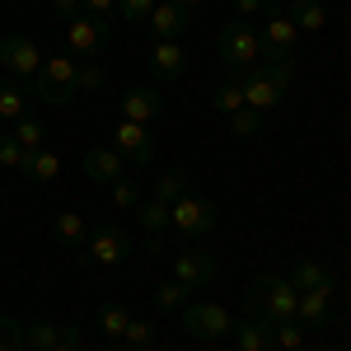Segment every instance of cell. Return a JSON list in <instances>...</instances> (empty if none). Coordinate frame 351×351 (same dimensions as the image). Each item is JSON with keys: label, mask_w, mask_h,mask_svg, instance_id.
Masks as SVG:
<instances>
[{"label": "cell", "mask_w": 351, "mask_h": 351, "mask_svg": "<svg viewBox=\"0 0 351 351\" xmlns=\"http://www.w3.org/2000/svg\"><path fill=\"white\" fill-rule=\"evenodd\" d=\"M291 80H295V56H291V61H271V66H248V71H239L243 104L267 117V112L286 99Z\"/></svg>", "instance_id": "6da1fadb"}, {"label": "cell", "mask_w": 351, "mask_h": 351, "mask_svg": "<svg viewBox=\"0 0 351 351\" xmlns=\"http://www.w3.org/2000/svg\"><path fill=\"white\" fill-rule=\"evenodd\" d=\"M300 309V291L291 286V276H263L248 291V319H267V324H286Z\"/></svg>", "instance_id": "7a4b0ae2"}, {"label": "cell", "mask_w": 351, "mask_h": 351, "mask_svg": "<svg viewBox=\"0 0 351 351\" xmlns=\"http://www.w3.org/2000/svg\"><path fill=\"white\" fill-rule=\"evenodd\" d=\"M75 89H80V66L71 56H47L43 71H38V80H33V94L43 104H56V108H66L75 99Z\"/></svg>", "instance_id": "3957f363"}, {"label": "cell", "mask_w": 351, "mask_h": 351, "mask_svg": "<svg viewBox=\"0 0 351 351\" xmlns=\"http://www.w3.org/2000/svg\"><path fill=\"white\" fill-rule=\"evenodd\" d=\"M216 47H220V61L234 66V71H248V66L263 61V38H258V28L248 24V19H230V24L220 28Z\"/></svg>", "instance_id": "277c9868"}, {"label": "cell", "mask_w": 351, "mask_h": 351, "mask_svg": "<svg viewBox=\"0 0 351 351\" xmlns=\"http://www.w3.org/2000/svg\"><path fill=\"white\" fill-rule=\"evenodd\" d=\"M169 230L173 234H183V239H206L211 230H216V206L206 202V197H178L173 206H169Z\"/></svg>", "instance_id": "5b68a950"}, {"label": "cell", "mask_w": 351, "mask_h": 351, "mask_svg": "<svg viewBox=\"0 0 351 351\" xmlns=\"http://www.w3.org/2000/svg\"><path fill=\"white\" fill-rule=\"evenodd\" d=\"M0 66H5V75L10 80H38V71H43V52H38V43L24 38V33H5L0 38Z\"/></svg>", "instance_id": "8992f818"}, {"label": "cell", "mask_w": 351, "mask_h": 351, "mask_svg": "<svg viewBox=\"0 0 351 351\" xmlns=\"http://www.w3.org/2000/svg\"><path fill=\"white\" fill-rule=\"evenodd\" d=\"M183 324L197 342H220V337H230L234 332V319L220 309V304H188L183 309Z\"/></svg>", "instance_id": "52a82bcc"}, {"label": "cell", "mask_w": 351, "mask_h": 351, "mask_svg": "<svg viewBox=\"0 0 351 351\" xmlns=\"http://www.w3.org/2000/svg\"><path fill=\"white\" fill-rule=\"evenodd\" d=\"M66 43H71L75 56H99L104 43H108V19L104 14H75L66 24Z\"/></svg>", "instance_id": "ba28073f"}, {"label": "cell", "mask_w": 351, "mask_h": 351, "mask_svg": "<svg viewBox=\"0 0 351 351\" xmlns=\"http://www.w3.org/2000/svg\"><path fill=\"white\" fill-rule=\"evenodd\" d=\"M127 253H132V243H127L122 230H112V225L94 230V234L84 239V258H89L94 267H122V263H127Z\"/></svg>", "instance_id": "9c48e42d"}, {"label": "cell", "mask_w": 351, "mask_h": 351, "mask_svg": "<svg viewBox=\"0 0 351 351\" xmlns=\"http://www.w3.org/2000/svg\"><path fill=\"white\" fill-rule=\"evenodd\" d=\"M112 145H117L132 164H150V160H155V136H150V127L127 122V117L112 122Z\"/></svg>", "instance_id": "30bf717a"}, {"label": "cell", "mask_w": 351, "mask_h": 351, "mask_svg": "<svg viewBox=\"0 0 351 351\" xmlns=\"http://www.w3.org/2000/svg\"><path fill=\"white\" fill-rule=\"evenodd\" d=\"M258 38H263V56H267V61H291V56H295V43H300V28L276 10L267 24H263Z\"/></svg>", "instance_id": "8fae6325"}, {"label": "cell", "mask_w": 351, "mask_h": 351, "mask_svg": "<svg viewBox=\"0 0 351 351\" xmlns=\"http://www.w3.org/2000/svg\"><path fill=\"white\" fill-rule=\"evenodd\" d=\"M145 24H150V38H155V43H178L192 24V10H183L178 0H160Z\"/></svg>", "instance_id": "7c38bea8"}, {"label": "cell", "mask_w": 351, "mask_h": 351, "mask_svg": "<svg viewBox=\"0 0 351 351\" xmlns=\"http://www.w3.org/2000/svg\"><path fill=\"white\" fill-rule=\"evenodd\" d=\"M211 276H216V258H211L206 248H183V253H173V281H183L188 291H202Z\"/></svg>", "instance_id": "4fadbf2b"}, {"label": "cell", "mask_w": 351, "mask_h": 351, "mask_svg": "<svg viewBox=\"0 0 351 351\" xmlns=\"http://www.w3.org/2000/svg\"><path fill=\"white\" fill-rule=\"evenodd\" d=\"M84 173H89L94 183H117V178L127 173V155H122L117 145H89V150H84Z\"/></svg>", "instance_id": "5bb4252c"}, {"label": "cell", "mask_w": 351, "mask_h": 351, "mask_svg": "<svg viewBox=\"0 0 351 351\" xmlns=\"http://www.w3.org/2000/svg\"><path fill=\"white\" fill-rule=\"evenodd\" d=\"M117 108H122V117H127V122H141V127H150V122H155V117L164 112V99H160V89H150V84H136V89H127V94H122V104H117Z\"/></svg>", "instance_id": "9a60e30c"}, {"label": "cell", "mask_w": 351, "mask_h": 351, "mask_svg": "<svg viewBox=\"0 0 351 351\" xmlns=\"http://www.w3.org/2000/svg\"><path fill=\"white\" fill-rule=\"evenodd\" d=\"M188 66V47L183 43H150V75L155 80H178Z\"/></svg>", "instance_id": "2e32d148"}, {"label": "cell", "mask_w": 351, "mask_h": 351, "mask_svg": "<svg viewBox=\"0 0 351 351\" xmlns=\"http://www.w3.org/2000/svg\"><path fill=\"white\" fill-rule=\"evenodd\" d=\"M332 286H324V291H300V309H295V319L300 324H309V328H328L332 324Z\"/></svg>", "instance_id": "e0dca14e"}, {"label": "cell", "mask_w": 351, "mask_h": 351, "mask_svg": "<svg viewBox=\"0 0 351 351\" xmlns=\"http://www.w3.org/2000/svg\"><path fill=\"white\" fill-rule=\"evenodd\" d=\"M19 173H24V178H33V183H52L56 173H61V160H56L52 150H24Z\"/></svg>", "instance_id": "ac0fdd59"}, {"label": "cell", "mask_w": 351, "mask_h": 351, "mask_svg": "<svg viewBox=\"0 0 351 351\" xmlns=\"http://www.w3.org/2000/svg\"><path fill=\"white\" fill-rule=\"evenodd\" d=\"M286 19H291L300 33H319V28L328 24V10L319 0H291V5H286Z\"/></svg>", "instance_id": "d6986e66"}, {"label": "cell", "mask_w": 351, "mask_h": 351, "mask_svg": "<svg viewBox=\"0 0 351 351\" xmlns=\"http://www.w3.org/2000/svg\"><path fill=\"white\" fill-rule=\"evenodd\" d=\"M230 337H234V347H239V351H267V347H276V342H271V328L263 324V319H243V324H234Z\"/></svg>", "instance_id": "ffe728a7"}, {"label": "cell", "mask_w": 351, "mask_h": 351, "mask_svg": "<svg viewBox=\"0 0 351 351\" xmlns=\"http://www.w3.org/2000/svg\"><path fill=\"white\" fill-rule=\"evenodd\" d=\"M24 117V84L0 75V122H19Z\"/></svg>", "instance_id": "44dd1931"}, {"label": "cell", "mask_w": 351, "mask_h": 351, "mask_svg": "<svg viewBox=\"0 0 351 351\" xmlns=\"http://www.w3.org/2000/svg\"><path fill=\"white\" fill-rule=\"evenodd\" d=\"M61 342V328L47 324V319H33V324H24V347L28 351H47Z\"/></svg>", "instance_id": "7402d4cb"}, {"label": "cell", "mask_w": 351, "mask_h": 351, "mask_svg": "<svg viewBox=\"0 0 351 351\" xmlns=\"http://www.w3.org/2000/svg\"><path fill=\"white\" fill-rule=\"evenodd\" d=\"M291 286H295V291H324V286H332V281H328V271L319 267V263L300 258L295 271H291Z\"/></svg>", "instance_id": "603a6c76"}, {"label": "cell", "mask_w": 351, "mask_h": 351, "mask_svg": "<svg viewBox=\"0 0 351 351\" xmlns=\"http://www.w3.org/2000/svg\"><path fill=\"white\" fill-rule=\"evenodd\" d=\"M155 202H164V206H173L178 197H188V178L178 173V169H169V173H160L155 178V192H150Z\"/></svg>", "instance_id": "cb8c5ba5"}, {"label": "cell", "mask_w": 351, "mask_h": 351, "mask_svg": "<svg viewBox=\"0 0 351 351\" xmlns=\"http://www.w3.org/2000/svg\"><path fill=\"white\" fill-rule=\"evenodd\" d=\"M56 239L66 243V248H80V243L89 239V230H84V216H75V211H61V216H56Z\"/></svg>", "instance_id": "d4e9b609"}, {"label": "cell", "mask_w": 351, "mask_h": 351, "mask_svg": "<svg viewBox=\"0 0 351 351\" xmlns=\"http://www.w3.org/2000/svg\"><path fill=\"white\" fill-rule=\"evenodd\" d=\"M141 225H145V234H150V239H164V234H169V206L150 197V202L141 206Z\"/></svg>", "instance_id": "484cf974"}, {"label": "cell", "mask_w": 351, "mask_h": 351, "mask_svg": "<svg viewBox=\"0 0 351 351\" xmlns=\"http://www.w3.org/2000/svg\"><path fill=\"white\" fill-rule=\"evenodd\" d=\"M271 342H276L281 351H304V328H300V319L271 324Z\"/></svg>", "instance_id": "4316f807"}, {"label": "cell", "mask_w": 351, "mask_h": 351, "mask_svg": "<svg viewBox=\"0 0 351 351\" xmlns=\"http://www.w3.org/2000/svg\"><path fill=\"white\" fill-rule=\"evenodd\" d=\"M155 304L169 309V314H173V309H188V286H183V281H164V286H155Z\"/></svg>", "instance_id": "83f0119b"}, {"label": "cell", "mask_w": 351, "mask_h": 351, "mask_svg": "<svg viewBox=\"0 0 351 351\" xmlns=\"http://www.w3.org/2000/svg\"><path fill=\"white\" fill-rule=\"evenodd\" d=\"M43 122H38V117H19V122H14V141H19V145H24V150H43Z\"/></svg>", "instance_id": "f1b7e54d"}, {"label": "cell", "mask_w": 351, "mask_h": 351, "mask_svg": "<svg viewBox=\"0 0 351 351\" xmlns=\"http://www.w3.org/2000/svg\"><path fill=\"white\" fill-rule=\"evenodd\" d=\"M211 104H216V108L225 112V117H234L239 108H248V104H243V89H239V80H225V84L216 89V99H211Z\"/></svg>", "instance_id": "f546056e"}, {"label": "cell", "mask_w": 351, "mask_h": 351, "mask_svg": "<svg viewBox=\"0 0 351 351\" xmlns=\"http://www.w3.org/2000/svg\"><path fill=\"white\" fill-rule=\"evenodd\" d=\"M99 324H104V332H108V337H122V332H127V324H132V314H127L122 304H104V309H99Z\"/></svg>", "instance_id": "4dcf8cb0"}, {"label": "cell", "mask_w": 351, "mask_h": 351, "mask_svg": "<svg viewBox=\"0 0 351 351\" xmlns=\"http://www.w3.org/2000/svg\"><path fill=\"white\" fill-rule=\"evenodd\" d=\"M122 337H127V347H132V351H150V342H155V328L145 324V319H132Z\"/></svg>", "instance_id": "1f68e13d"}, {"label": "cell", "mask_w": 351, "mask_h": 351, "mask_svg": "<svg viewBox=\"0 0 351 351\" xmlns=\"http://www.w3.org/2000/svg\"><path fill=\"white\" fill-rule=\"evenodd\" d=\"M155 5H160V0H117V14H122L127 24H145Z\"/></svg>", "instance_id": "d6a6232c"}, {"label": "cell", "mask_w": 351, "mask_h": 351, "mask_svg": "<svg viewBox=\"0 0 351 351\" xmlns=\"http://www.w3.org/2000/svg\"><path fill=\"white\" fill-rule=\"evenodd\" d=\"M0 351H28V347H24V324L0 319Z\"/></svg>", "instance_id": "836d02e7"}, {"label": "cell", "mask_w": 351, "mask_h": 351, "mask_svg": "<svg viewBox=\"0 0 351 351\" xmlns=\"http://www.w3.org/2000/svg\"><path fill=\"white\" fill-rule=\"evenodd\" d=\"M230 127H234V136H258V132H263V112L239 108L234 117H230Z\"/></svg>", "instance_id": "e575fe53"}, {"label": "cell", "mask_w": 351, "mask_h": 351, "mask_svg": "<svg viewBox=\"0 0 351 351\" xmlns=\"http://www.w3.org/2000/svg\"><path fill=\"white\" fill-rule=\"evenodd\" d=\"M112 202H117L122 211H132L136 202H141V192H136V183H132V178H117V183H112Z\"/></svg>", "instance_id": "d590c367"}, {"label": "cell", "mask_w": 351, "mask_h": 351, "mask_svg": "<svg viewBox=\"0 0 351 351\" xmlns=\"http://www.w3.org/2000/svg\"><path fill=\"white\" fill-rule=\"evenodd\" d=\"M19 160H24V145L14 136H0V169H19Z\"/></svg>", "instance_id": "8d00e7d4"}, {"label": "cell", "mask_w": 351, "mask_h": 351, "mask_svg": "<svg viewBox=\"0 0 351 351\" xmlns=\"http://www.w3.org/2000/svg\"><path fill=\"white\" fill-rule=\"evenodd\" d=\"M80 5H84V0H52V10L61 14V19H66V24H71V19L80 14Z\"/></svg>", "instance_id": "74e56055"}, {"label": "cell", "mask_w": 351, "mask_h": 351, "mask_svg": "<svg viewBox=\"0 0 351 351\" xmlns=\"http://www.w3.org/2000/svg\"><path fill=\"white\" fill-rule=\"evenodd\" d=\"M99 84H104V71H99V66H84L80 71V89H99Z\"/></svg>", "instance_id": "f35d334b"}, {"label": "cell", "mask_w": 351, "mask_h": 351, "mask_svg": "<svg viewBox=\"0 0 351 351\" xmlns=\"http://www.w3.org/2000/svg\"><path fill=\"white\" fill-rule=\"evenodd\" d=\"M234 10H239V19H248V14L267 10V0H234Z\"/></svg>", "instance_id": "ab89813d"}, {"label": "cell", "mask_w": 351, "mask_h": 351, "mask_svg": "<svg viewBox=\"0 0 351 351\" xmlns=\"http://www.w3.org/2000/svg\"><path fill=\"white\" fill-rule=\"evenodd\" d=\"M112 5H117V0H84L89 14H112Z\"/></svg>", "instance_id": "60d3db41"}, {"label": "cell", "mask_w": 351, "mask_h": 351, "mask_svg": "<svg viewBox=\"0 0 351 351\" xmlns=\"http://www.w3.org/2000/svg\"><path fill=\"white\" fill-rule=\"evenodd\" d=\"M61 342H71V347H80V342H84V332H80V328H61Z\"/></svg>", "instance_id": "b9f144b4"}, {"label": "cell", "mask_w": 351, "mask_h": 351, "mask_svg": "<svg viewBox=\"0 0 351 351\" xmlns=\"http://www.w3.org/2000/svg\"><path fill=\"white\" fill-rule=\"evenodd\" d=\"M47 351H80V347H71V342H56V347H47Z\"/></svg>", "instance_id": "7bdbcfd3"}, {"label": "cell", "mask_w": 351, "mask_h": 351, "mask_svg": "<svg viewBox=\"0 0 351 351\" xmlns=\"http://www.w3.org/2000/svg\"><path fill=\"white\" fill-rule=\"evenodd\" d=\"M178 5H183V10H197V5H202V0H178Z\"/></svg>", "instance_id": "ee69618b"}]
</instances>
